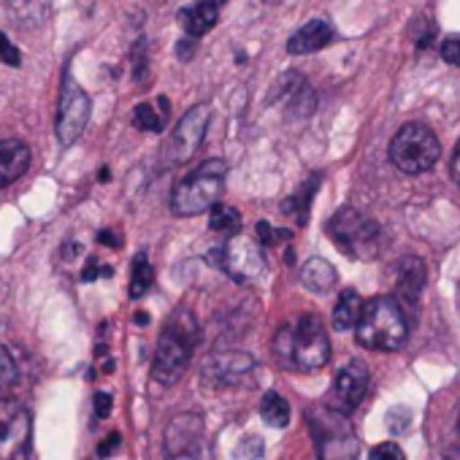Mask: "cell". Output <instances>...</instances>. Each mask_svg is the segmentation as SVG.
I'll use <instances>...</instances> for the list:
<instances>
[{
  "label": "cell",
  "mask_w": 460,
  "mask_h": 460,
  "mask_svg": "<svg viewBox=\"0 0 460 460\" xmlns=\"http://www.w3.org/2000/svg\"><path fill=\"white\" fill-rule=\"evenodd\" d=\"M198 339H200L198 317L187 306H179L176 312H171L157 336L152 376L160 385H173L187 371L192 352L198 347Z\"/></svg>",
  "instance_id": "6da1fadb"
},
{
  "label": "cell",
  "mask_w": 460,
  "mask_h": 460,
  "mask_svg": "<svg viewBox=\"0 0 460 460\" xmlns=\"http://www.w3.org/2000/svg\"><path fill=\"white\" fill-rule=\"evenodd\" d=\"M277 358L296 371H317L331 360V341L323 320L314 314L298 317L293 325H282L274 336Z\"/></svg>",
  "instance_id": "7a4b0ae2"
},
{
  "label": "cell",
  "mask_w": 460,
  "mask_h": 460,
  "mask_svg": "<svg viewBox=\"0 0 460 460\" xmlns=\"http://www.w3.org/2000/svg\"><path fill=\"white\" fill-rule=\"evenodd\" d=\"M355 331L360 347L374 352H395L409 336V323L393 298H374L363 304Z\"/></svg>",
  "instance_id": "3957f363"
},
{
  "label": "cell",
  "mask_w": 460,
  "mask_h": 460,
  "mask_svg": "<svg viewBox=\"0 0 460 460\" xmlns=\"http://www.w3.org/2000/svg\"><path fill=\"white\" fill-rule=\"evenodd\" d=\"M225 163L222 160H206L192 173H187L171 195V208L176 217H195L200 211H208L219 203L222 184H225Z\"/></svg>",
  "instance_id": "277c9868"
},
{
  "label": "cell",
  "mask_w": 460,
  "mask_h": 460,
  "mask_svg": "<svg viewBox=\"0 0 460 460\" xmlns=\"http://www.w3.org/2000/svg\"><path fill=\"white\" fill-rule=\"evenodd\" d=\"M441 144L436 133L422 122L403 125L390 141V160L403 173H425L436 165Z\"/></svg>",
  "instance_id": "5b68a950"
},
{
  "label": "cell",
  "mask_w": 460,
  "mask_h": 460,
  "mask_svg": "<svg viewBox=\"0 0 460 460\" xmlns=\"http://www.w3.org/2000/svg\"><path fill=\"white\" fill-rule=\"evenodd\" d=\"M328 234L336 242V247L358 261H368L379 252V225L374 219H368L366 214H360L358 208H341L331 217L328 222Z\"/></svg>",
  "instance_id": "8992f818"
},
{
  "label": "cell",
  "mask_w": 460,
  "mask_h": 460,
  "mask_svg": "<svg viewBox=\"0 0 460 460\" xmlns=\"http://www.w3.org/2000/svg\"><path fill=\"white\" fill-rule=\"evenodd\" d=\"M312 433L320 449V460H355L358 457V436L349 420L336 409H317L309 414Z\"/></svg>",
  "instance_id": "52a82bcc"
},
{
  "label": "cell",
  "mask_w": 460,
  "mask_h": 460,
  "mask_svg": "<svg viewBox=\"0 0 460 460\" xmlns=\"http://www.w3.org/2000/svg\"><path fill=\"white\" fill-rule=\"evenodd\" d=\"M208 119H211V109L206 103H198L176 122L173 133L168 136V141L163 146L165 165H181L195 157V152L200 149L203 136L208 130Z\"/></svg>",
  "instance_id": "ba28073f"
},
{
  "label": "cell",
  "mask_w": 460,
  "mask_h": 460,
  "mask_svg": "<svg viewBox=\"0 0 460 460\" xmlns=\"http://www.w3.org/2000/svg\"><path fill=\"white\" fill-rule=\"evenodd\" d=\"M31 436V411L14 398H0V460H28Z\"/></svg>",
  "instance_id": "9c48e42d"
},
{
  "label": "cell",
  "mask_w": 460,
  "mask_h": 460,
  "mask_svg": "<svg viewBox=\"0 0 460 460\" xmlns=\"http://www.w3.org/2000/svg\"><path fill=\"white\" fill-rule=\"evenodd\" d=\"M90 111H93L90 95L79 87V82L71 74H66L60 87V103H58V125H55L63 146H71L84 133L90 122Z\"/></svg>",
  "instance_id": "30bf717a"
},
{
  "label": "cell",
  "mask_w": 460,
  "mask_h": 460,
  "mask_svg": "<svg viewBox=\"0 0 460 460\" xmlns=\"http://www.w3.org/2000/svg\"><path fill=\"white\" fill-rule=\"evenodd\" d=\"M255 360L247 352H214L203 360V382L214 390L225 387H250L255 385Z\"/></svg>",
  "instance_id": "8fae6325"
},
{
  "label": "cell",
  "mask_w": 460,
  "mask_h": 460,
  "mask_svg": "<svg viewBox=\"0 0 460 460\" xmlns=\"http://www.w3.org/2000/svg\"><path fill=\"white\" fill-rule=\"evenodd\" d=\"M219 266L236 282H255L258 277L266 274L263 250L252 239H244V236H230L219 247Z\"/></svg>",
  "instance_id": "7c38bea8"
},
{
  "label": "cell",
  "mask_w": 460,
  "mask_h": 460,
  "mask_svg": "<svg viewBox=\"0 0 460 460\" xmlns=\"http://www.w3.org/2000/svg\"><path fill=\"white\" fill-rule=\"evenodd\" d=\"M203 420L195 411H181L165 425V460H200Z\"/></svg>",
  "instance_id": "4fadbf2b"
},
{
  "label": "cell",
  "mask_w": 460,
  "mask_h": 460,
  "mask_svg": "<svg viewBox=\"0 0 460 460\" xmlns=\"http://www.w3.org/2000/svg\"><path fill=\"white\" fill-rule=\"evenodd\" d=\"M368 368L360 360H349L333 379V393H331V409L336 411H352L363 403L368 393Z\"/></svg>",
  "instance_id": "5bb4252c"
},
{
  "label": "cell",
  "mask_w": 460,
  "mask_h": 460,
  "mask_svg": "<svg viewBox=\"0 0 460 460\" xmlns=\"http://www.w3.org/2000/svg\"><path fill=\"white\" fill-rule=\"evenodd\" d=\"M225 0H195L192 6L179 12V25L187 33V39H200L206 36L217 20H219V9H222Z\"/></svg>",
  "instance_id": "9a60e30c"
},
{
  "label": "cell",
  "mask_w": 460,
  "mask_h": 460,
  "mask_svg": "<svg viewBox=\"0 0 460 460\" xmlns=\"http://www.w3.org/2000/svg\"><path fill=\"white\" fill-rule=\"evenodd\" d=\"M333 28L325 22V20H312V22H306L304 28H298L293 36H290V41H288V52L290 55H314V52H320V49H325L331 41H333Z\"/></svg>",
  "instance_id": "2e32d148"
},
{
  "label": "cell",
  "mask_w": 460,
  "mask_h": 460,
  "mask_svg": "<svg viewBox=\"0 0 460 460\" xmlns=\"http://www.w3.org/2000/svg\"><path fill=\"white\" fill-rule=\"evenodd\" d=\"M31 165V149L20 138L0 141V187L14 184Z\"/></svg>",
  "instance_id": "e0dca14e"
},
{
  "label": "cell",
  "mask_w": 460,
  "mask_h": 460,
  "mask_svg": "<svg viewBox=\"0 0 460 460\" xmlns=\"http://www.w3.org/2000/svg\"><path fill=\"white\" fill-rule=\"evenodd\" d=\"M425 288V269L420 261H403L401 277H398V306L406 314V306H417L420 293Z\"/></svg>",
  "instance_id": "ac0fdd59"
},
{
  "label": "cell",
  "mask_w": 460,
  "mask_h": 460,
  "mask_svg": "<svg viewBox=\"0 0 460 460\" xmlns=\"http://www.w3.org/2000/svg\"><path fill=\"white\" fill-rule=\"evenodd\" d=\"M336 279H339V274H336V269L328 263V261H323V258H312V261H306L304 263V269H301V282H304V288L306 290H312V293H331L333 288H336Z\"/></svg>",
  "instance_id": "d6986e66"
},
{
  "label": "cell",
  "mask_w": 460,
  "mask_h": 460,
  "mask_svg": "<svg viewBox=\"0 0 460 460\" xmlns=\"http://www.w3.org/2000/svg\"><path fill=\"white\" fill-rule=\"evenodd\" d=\"M171 117V109H168V98H157L155 103H138L136 111H133V125L138 130H146V133H160L165 128Z\"/></svg>",
  "instance_id": "ffe728a7"
},
{
  "label": "cell",
  "mask_w": 460,
  "mask_h": 460,
  "mask_svg": "<svg viewBox=\"0 0 460 460\" xmlns=\"http://www.w3.org/2000/svg\"><path fill=\"white\" fill-rule=\"evenodd\" d=\"M360 312H363V301L355 290H344L336 301V309H333V325L336 331H349L358 325L360 320Z\"/></svg>",
  "instance_id": "44dd1931"
},
{
  "label": "cell",
  "mask_w": 460,
  "mask_h": 460,
  "mask_svg": "<svg viewBox=\"0 0 460 460\" xmlns=\"http://www.w3.org/2000/svg\"><path fill=\"white\" fill-rule=\"evenodd\" d=\"M9 9L17 25L33 28L41 25L49 17V4L47 0H9Z\"/></svg>",
  "instance_id": "7402d4cb"
},
{
  "label": "cell",
  "mask_w": 460,
  "mask_h": 460,
  "mask_svg": "<svg viewBox=\"0 0 460 460\" xmlns=\"http://www.w3.org/2000/svg\"><path fill=\"white\" fill-rule=\"evenodd\" d=\"M155 285V269L149 263L146 252H138L133 258V269H130V298H144L149 293V288Z\"/></svg>",
  "instance_id": "603a6c76"
},
{
  "label": "cell",
  "mask_w": 460,
  "mask_h": 460,
  "mask_svg": "<svg viewBox=\"0 0 460 460\" xmlns=\"http://www.w3.org/2000/svg\"><path fill=\"white\" fill-rule=\"evenodd\" d=\"M261 417H263L271 428H288V422H290V403H288L279 393L269 390V393H263V398H261Z\"/></svg>",
  "instance_id": "cb8c5ba5"
},
{
  "label": "cell",
  "mask_w": 460,
  "mask_h": 460,
  "mask_svg": "<svg viewBox=\"0 0 460 460\" xmlns=\"http://www.w3.org/2000/svg\"><path fill=\"white\" fill-rule=\"evenodd\" d=\"M208 227L214 230V234L236 236V234H239V227H242V214H239L234 206H222V203H217V206L211 208Z\"/></svg>",
  "instance_id": "d4e9b609"
},
{
  "label": "cell",
  "mask_w": 460,
  "mask_h": 460,
  "mask_svg": "<svg viewBox=\"0 0 460 460\" xmlns=\"http://www.w3.org/2000/svg\"><path fill=\"white\" fill-rule=\"evenodd\" d=\"M317 184H320V176L309 179V184H304V190H301L298 195H293V198H290V200L285 203V211L296 214L298 225H304V222H306V214H309V203H312V195H314Z\"/></svg>",
  "instance_id": "484cf974"
},
{
  "label": "cell",
  "mask_w": 460,
  "mask_h": 460,
  "mask_svg": "<svg viewBox=\"0 0 460 460\" xmlns=\"http://www.w3.org/2000/svg\"><path fill=\"white\" fill-rule=\"evenodd\" d=\"M14 379H17V363L6 347H0V393L9 390L14 385Z\"/></svg>",
  "instance_id": "4316f807"
},
{
  "label": "cell",
  "mask_w": 460,
  "mask_h": 460,
  "mask_svg": "<svg viewBox=\"0 0 460 460\" xmlns=\"http://www.w3.org/2000/svg\"><path fill=\"white\" fill-rule=\"evenodd\" d=\"M368 460H406V455L395 441H382L371 449Z\"/></svg>",
  "instance_id": "83f0119b"
},
{
  "label": "cell",
  "mask_w": 460,
  "mask_h": 460,
  "mask_svg": "<svg viewBox=\"0 0 460 460\" xmlns=\"http://www.w3.org/2000/svg\"><path fill=\"white\" fill-rule=\"evenodd\" d=\"M258 236L263 244H279V242L290 239V230H277L271 222L263 219V222H258Z\"/></svg>",
  "instance_id": "f1b7e54d"
},
{
  "label": "cell",
  "mask_w": 460,
  "mask_h": 460,
  "mask_svg": "<svg viewBox=\"0 0 460 460\" xmlns=\"http://www.w3.org/2000/svg\"><path fill=\"white\" fill-rule=\"evenodd\" d=\"M22 55H20V49L9 41V36H4L0 33V63H6V66H20L22 60H20Z\"/></svg>",
  "instance_id": "f546056e"
},
{
  "label": "cell",
  "mask_w": 460,
  "mask_h": 460,
  "mask_svg": "<svg viewBox=\"0 0 460 460\" xmlns=\"http://www.w3.org/2000/svg\"><path fill=\"white\" fill-rule=\"evenodd\" d=\"M441 60L447 66H460V36H449L441 44Z\"/></svg>",
  "instance_id": "4dcf8cb0"
},
{
  "label": "cell",
  "mask_w": 460,
  "mask_h": 460,
  "mask_svg": "<svg viewBox=\"0 0 460 460\" xmlns=\"http://www.w3.org/2000/svg\"><path fill=\"white\" fill-rule=\"evenodd\" d=\"M449 455L455 457V460H460V401H457V406H455V411H452V436H449Z\"/></svg>",
  "instance_id": "1f68e13d"
},
{
  "label": "cell",
  "mask_w": 460,
  "mask_h": 460,
  "mask_svg": "<svg viewBox=\"0 0 460 460\" xmlns=\"http://www.w3.org/2000/svg\"><path fill=\"white\" fill-rule=\"evenodd\" d=\"M114 271L109 269V266H101V261H87V266H84V271H82V282H95L98 277H111Z\"/></svg>",
  "instance_id": "d6a6232c"
},
{
  "label": "cell",
  "mask_w": 460,
  "mask_h": 460,
  "mask_svg": "<svg viewBox=\"0 0 460 460\" xmlns=\"http://www.w3.org/2000/svg\"><path fill=\"white\" fill-rule=\"evenodd\" d=\"M93 403H95V414H98V417H109V414H111V406H114V401H111V393H106V390L95 393Z\"/></svg>",
  "instance_id": "836d02e7"
},
{
  "label": "cell",
  "mask_w": 460,
  "mask_h": 460,
  "mask_svg": "<svg viewBox=\"0 0 460 460\" xmlns=\"http://www.w3.org/2000/svg\"><path fill=\"white\" fill-rule=\"evenodd\" d=\"M449 176L455 179V184H460V141L452 152V160H449Z\"/></svg>",
  "instance_id": "e575fe53"
},
{
  "label": "cell",
  "mask_w": 460,
  "mask_h": 460,
  "mask_svg": "<svg viewBox=\"0 0 460 460\" xmlns=\"http://www.w3.org/2000/svg\"><path fill=\"white\" fill-rule=\"evenodd\" d=\"M117 447H119V433H111V436L98 447V455H101V457H106V455H109V452H114Z\"/></svg>",
  "instance_id": "d590c367"
},
{
  "label": "cell",
  "mask_w": 460,
  "mask_h": 460,
  "mask_svg": "<svg viewBox=\"0 0 460 460\" xmlns=\"http://www.w3.org/2000/svg\"><path fill=\"white\" fill-rule=\"evenodd\" d=\"M101 244H106V247H119V242H117V236L114 234H109V230H101Z\"/></svg>",
  "instance_id": "8d00e7d4"
},
{
  "label": "cell",
  "mask_w": 460,
  "mask_h": 460,
  "mask_svg": "<svg viewBox=\"0 0 460 460\" xmlns=\"http://www.w3.org/2000/svg\"><path fill=\"white\" fill-rule=\"evenodd\" d=\"M176 55H179L181 60H190V55H192V47H190L187 41H181V44L176 47Z\"/></svg>",
  "instance_id": "74e56055"
},
{
  "label": "cell",
  "mask_w": 460,
  "mask_h": 460,
  "mask_svg": "<svg viewBox=\"0 0 460 460\" xmlns=\"http://www.w3.org/2000/svg\"><path fill=\"white\" fill-rule=\"evenodd\" d=\"M136 323H138V325H146V323H149V317H146V314H138V317H136Z\"/></svg>",
  "instance_id": "f35d334b"
},
{
  "label": "cell",
  "mask_w": 460,
  "mask_h": 460,
  "mask_svg": "<svg viewBox=\"0 0 460 460\" xmlns=\"http://www.w3.org/2000/svg\"><path fill=\"white\" fill-rule=\"evenodd\" d=\"M266 4H271V6H279V4H285V0H266Z\"/></svg>",
  "instance_id": "ab89813d"
}]
</instances>
